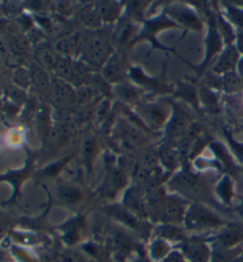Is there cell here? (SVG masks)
<instances>
[{"label": "cell", "mask_w": 243, "mask_h": 262, "mask_svg": "<svg viewBox=\"0 0 243 262\" xmlns=\"http://www.w3.org/2000/svg\"><path fill=\"white\" fill-rule=\"evenodd\" d=\"M235 61H236V54L233 49H230L220 57L218 64L215 67V72H226L231 69L235 64Z\"/></svg>", "instance_id": "obj_3"}, {"label": "cell", "mask_w": 243, "mask_h": 262, "mask_svg": "<svg viewBox=\"0 0 243 262\" xmlns=\"http://www.w3.org/2000/svg\"><path fill=\"white\" fill-rule=\"evenodd\" d=\"M165 262H185V261L183 260L182 257L178 255V254L173 253V254H171V255L169 256V259H167Z\"/></svg>", "instance_id": "obj_9"}, {"label": "cell", "mask_w": 243, "mask_h": 262, "mask_svg": "<svg viewBox=\"0 0 243 262\" xmlns=\"http://www.w3.org/2000/svg\"><path fill=\"white\" fill-rule=\"evenodd\" d=\"M238 48L243 51V35L240 37V42H238Z\"/></svg>", "instance_id": "obj_10"}, {"label": "cell", "mask_w": 243, "mask_h": 262, "mask_svg": "<svg viewBox=\"0 0 243 262\" xmlns=\"http://www.w3.org/2000/svg\"><path fill=\"white\" fill-rule=\"evenodd\" d=\"M185 253L188 257L193 262H205L207 260V248L201 243H194V245H189L185 248Z\"/></svg>", "instance_id": "obj_2"}, {"label": "cell", "mask_w": 243, "mask_h": 262, "mask_svg": "<svg viewBox=\"0 0 243 262\" xmlns=\"http://www.w3.org/2000/svg\"><path fill=\"white\" fill-rule=\"evenodd\" d=\"M230 17H231V19L235 21V23H237L238 25L243 26V13L240 12V11L231 10L230 11Z\"/></svg>", "instance_id": "obj_7"}, {"label": "cell", "mask_w": 243, "mask_h": 262, "mask_svg": "<svg viewBox=\"0 0 243 262\" xmlns=\"http://www.w3.org/2000/svg\"><path fill=\"white\" fill-rule=\"evenodd\" d=\"M188 228H203V227H214L218 224V220L200 207H192L191 210L188 212Z\"/></svg>", "instance_id": "obj_1"}, {"label": "cell", "mask_w": 243, "mask_h": 262, "mask_svg": "<svg viewBox=\"0 0 243 262\" xmlns=\"http://www.w3.org/2000/svg\"><path fill=\"white\" fill-rule=\"evenodd\" d=\"M240 262H243V257H242V259H241V261Z\"/></svg>", "instance_id": "obj_12"}, {"label": "cell", "mask_w": 243, "mask_h": 262, "mask_svg": "<svg viewBox=\"0 0 243 262\" xmlns=\"http://www.w3.org/2000/svg\"><path fill=\"white\" fill-rule=\"evenodd\" d=\"M166 252H167V246L164 242H158L154 247H153V254H154V256L157 257L163 256Z\"/></svg>", "instance_id": "obj_6"}, {"label": "cell", "mask_w": 243, "mask_h": 262, "mask_svg": "<svg viewBox=\"0 0 243 262\" xmlns=\"http://www.w3.org/2000/svg\"><path fill=\"white\" fill-rule=\"evenodd\" d=\"M59 194L61 197L68 203H76L82 198V193L77 189L74 188H62L59 191Z\"/></svg>", "instance_id": "obj_4"}, {"label": "cell", "mask_w": 243, "mask_h": 262, "mask_svg": "<svg viewBox=\"0 0 243 262\" xmlns=\"http://www.w3.org/2000/svg\"><path fill=\"white\" fill-rule=\"evenodd\" d=\"M240 72H241V74L243 75V61L241 62V64H240Z\"/></svg>", "instance_id": "obj_11"}, {"label": "cell", "mask_w": 243, "mask_h": 262, "mask_svg": "<svg viewBox=\"0 0 243 262\" xmlns=\"http://www.w3.org/2000/svg\"><path fill=\"white\" fill-rule=\"evenodd\" d=\"M182 214V208L179 207L178 204H175L174 202H170V203H167L165 205V208H164V215L167 220L170 221H174V220H178L179 217H181Z\"/></svg>", "instance_id": "obj_5"}, {"label": "cell", "mask_w": 243, "mask_h": 262, "mask_svg": "<svg viewBox=\"0 0 243 262\" xmlns=\"http://www.w3.org/2000/svg\"><path fill=\"white\" fill-rule=\"evenodd\" d=\"M64 262H84V260L78 254L68 253L64 255Z\"/></svg>", "instance_id": "obj_8"}]
</instances>
